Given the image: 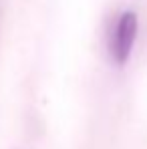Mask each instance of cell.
Returning a JSON list of instances; mask_svg holds the SVG:
<instances>
[{
	"label": "cell",
	"instance_id": "6da1fadb",
	"mask_svg": "<svg viewBox=\"0 0 147 149\" xmlns=\"http://www.w3.org/2000/svg\"><path fill=\"white\" fill-rule=\"evenodd\" d=\"M137 30H139V20H137V14L127 10L123 12L115 24V30H113V42H111V56L113 61L123 67L127 65V61L131 58V50H133V45L137 40Z\"/></svg>",
	"mask_w": 147,
	"mask_h": 149
}]
</instances>
